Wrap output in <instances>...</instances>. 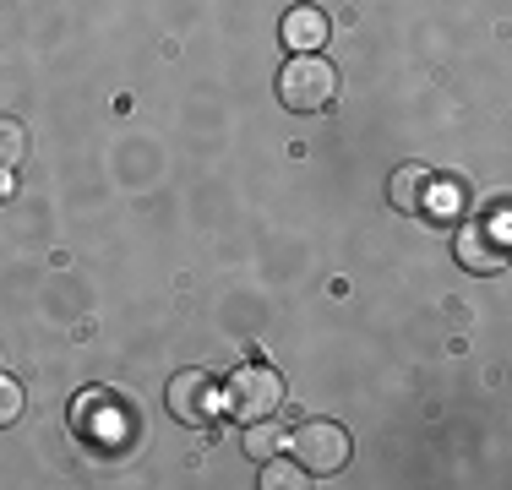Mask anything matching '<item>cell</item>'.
<instances>
[{"label": "cell", "mask_w": 512, "mask_h": 490, "mask_svg": "<svg viewBox=\"0 0 512 490\" xmlns=\"http://www.w3.org/2000/svg\"><path fill=\"white\" fill-rule=\"evenodd\" d=\"M458 202H463V186H458V180H442V175H436L431 191H425V207H420V213H436V218H442V213H453Z\"/></svg>", "instance_id": "11"}, {"label": "cell", "mask_w": 512, "mask_h": 490, "mask_svg": "<svg viewBox=\"0 0 512 490\" xmlns=\"http://www.w3.org/2000/svg\"><path fill=\"white\" fill-rule=\"evenodd\" d=\"M273 452H284V431L273 425V414H267V420H246V458L267 463Z\"/></svg>", "instance_id": "8"}, {"label": "cell", "mask_w": 512, "mask_h": 490, "mask_svg": "<svg viewBox=\"0 0 512 490\" xmlns=\"http://www.w3.org/2000/svg\"><path fill=\"white\" fill-rule=\"evenodd\" d=\"M22 420V387L11 376H0V425H17Z\"/></svg>", "instance_id": "12"}, {"label": "cell", "mask_w": 512, "mask_h": 490, "mask_svg": "<svg viewBox=\"0 0 512 490\" xmlns=\"http://www.w3.org/2000/svg\"><path fill=\"white\" fill-rule=\"evenodd\" d=\"M164 403H169V414H175L180 425L207 431V425L218 420V382L207 371H175L169 387H164Z\"/></svg>", "instance_id": "5"}, {"label": "cell", "mask_w": 512, "mask_h": 490, "mask_svg": "<svg viewBox=\"0 0 512 490\" xmlns=\"http://www.w3.org/2000/svg\"><path fill=\"white\" fill-rule=\"evenodd\" d=\"M278 403H284V376L262 360H246L224 382V409L235 420H267V414H278Z\"/></svg>", "instance_id": "2"}, {"label": "cell", "mask_w": 512, "mask_h": 490, "mask_svg": "<svg viewBox=\"0 0 512 490\" xmlns=\"http://www.w3.org/2000/svg\"><path fill=\"white\" fill-rule=\"evenodd\" d=\"M284 44H289V55H322V44H327V11H316V6H295V11H284Z\"/></svg>", "instance_id": "6"}, {"label": "cell", "mask_w": 512, "mask_h": 490, "mask_svg": "<svg viewBox=\"0 0 512 490\" xmlns=\"http://www.w3.org/2000/svg\"><path fill=\"white\" fill-rule=\"evenodd\" d=\"M338 98V71L322 55H289V66L278 71V104L295 115H316Z\"/></svg>", "instance_id": "1"}, {"label": "cell", "mask_w": 512, "mask_h": 490, "mask_svg": "<svg viewBox=\"0 0 512 490\" xmlns=\"http://www.w3.org/2000/svg\"><path fill=\"white\" fill-rule=\"evenodd\" d=\"M502 218H507V207H496V218H469L458 229L453 251L469 273H502L507 267V224Z\"/></svg>", "instance_id": "4"}, {"label": "cell", "mask_w": 512, "mask_h": 490, "mask_svg": "<svg viewBox=\"0 0 512 490\" xmlns=\"http://www.w3.org/2000/svg\"><path fill=\"white\" fill-rule=\"evenodd\" d=\"M300 485H306V469H300L295 458H278L273 452V458L262 463V490H300Z\"/></svg>", "instance_id": "10"}, {"label": "cell", "mask_w": 512, "mask_h": 490, "mask_svg": "<svg viewBox=\"0 0 512 490\" xmlns=\"http://www.w3.org/2000/svg\"><path fill=\"white\" fill-rule=\"evenodd\" d=\"M431 180H436V169H425V164H404V169H393V180H387V202H393L398 213L420 218V207H425V191H431Z\"/></svg>", "instance_id": "7"}, {"label": "cell", "mask_w": 512, "mask_h": 490, "mask_svg": "<svg viewBox=\"0 0 512 490\" xmlns=\"http://www.w3.org/2000/svg\"><path fill=\"white\" fill-rule=\"evenodd\" d=\"M22 158H28V126L11 120V115H0V175L22 169Z\"/></svg>", "instance_id": "9"}, {"label": "cell", "mask_w": 512, "mask_h": 490, "mask_svg": "<svg viewBox=\"0 0 512 490\" xmlns=\"http://www.w3.org/2000/svg\"><path fill=\"white\" fill-rule=\"evenodd\" d=\"M289 452H295V463L306 474H338L349 463V452H355V441H349V431L333 420H306L289 436Z\"/></svg>", "instance_id": "3"}]
</instances>
